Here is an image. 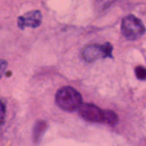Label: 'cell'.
<instances>
[{
    "mask_svg": "<svg viewBox=\"0 0 146 146\" xmlns=\"http://www.w3.org/2000/svg\"><path fill=\"white\" fill-rule=\"evenodd\" d=\"M57 106L64 111L74 112L78 110L83 103L82 96L75 88L64 86L58 90L55 96Z\"/></svg>",
    "mask_w": 146,
    "mask_h": 146,
    "instance_id": "1",
    "label": "cell"
},
{
    "mask_svg": "<svg viewBox=\"0 0 146 146\" xmlns=\"http://www.w3.org/2000/svg\"><path fill=\"white\" fill-rule=\"evenodd\" d=\"M121 33L128 40H136L145 32V27L140 19L134 15H129L122 19Z\"/></svg>",
    "mask_w": 146,
    "mask_h": 146,
    "instance_id": "2",
    "label": "cell"
},
{
    "mask_svg": "<svg viewBox=\"0 0 146 146\" xmlns=\"http://www.w3.org/2000/svg\"><path fill=\"white\" fill-rule=\"evenodd\" d=\"M113 46L109 42L99 45L92 44L86 46L82 50V57L87 62H93L98 59L113 57Z\"/></svg>",
    "mask_w": 146,
    "mask_h": 146,
    "instance_id": "3",
    "label": "cell"
},
{
    "mask_svg": "<svg viewBox=\"0 0 146 146\" xmlns=\"http://www.w3.org/2000/svg\"><path fill=\"white\" fill-rule=\"evenodd\" d=\"M78 113L83 119L93 123H104L105 110L91 103H82L78 110Z\"/></svg>",
    "mask_w": 146,
    "mask_h": 146,
    "instance_id": "4",
    "label": "cell"
},
{
    "mask_svg": "<svg viewBox=\"0 0 146 146\" xmlns=\"http://www.w3.org/2000/svg\"><path fill=\"white\" fill-rule=\"evenodd\" d=\"M42 15L39 10H32L18 18V27L21 29L25 28H36L41 24Z\"/></svg>",
    "mask_w": 146,
    "mask_h": 146,
    "instance_id": "5",
    "label": "cell"
},
{
    "mask_svg": "<svg viewBox=\"0 0 146 146\" xmlns=\"http://www.w3.org/2000/svg\"><path fill=\"white\" fill-rule=\"evenodd\" d=\"M118 122V117L115 112L109 110H105V121L104 123L110 125V126H115Z\"/></svg>",
    "mask_w": 146,
    "mask_h": 146,
    "instance_id": "6",
    "label": "cell"
},
{
    "mask_svg": "<svg viewBox=\"0 0 146 146\" xmlns=\"http://www.w3.org/2000/svg\"><path fill=\"white\" fill-rule=\"evenodd\" d=\"M135 75L139 80H146V69L142 66H138L135 68Z\"/></svg>",
    "mask_w": 146,
    "mask_h": 146,
    "instance_id": "7",
    "label": "cell"
},
{
    "mask_svg": "<svg viewBox=\"0 0 146 146\" xmlns=\"http://www.w3.org/2000/svg\"><path fill=\"white\" fill-rule=\"evenodd\" d=\"M6 116V108L3 102L0 100V127L4 124Z\"/></svg>",
    "mask_w": 146,
    "mask_h": 146,
    "instance_id": "8",
    "label": "cell"
},
{
    "mask_svg": "<svg viewBox=\"0 0 146 146\" xmlns=\"http://www.w3.org/2000/svg\"><path fill=\"white\" fill-rule=\"evenodd\" d=\"M45 122H43V121H40L36 123V126H35L36 129L35 130V134L36 133V136H35V138H38L40 134H41V131H43V128L45 127Z\"/></svg>",
    "mask_w": 146,
    "mask_h": 146,
    "instance_id": "9",
    "label": "cell"
},
{
    "mask_svg": "<svg viewBox=\"0 0 146 146\" xmlns=\"http://www.w3.org/2000/svg\"><path fill=\"white\" fill-rule=\"evenodd\" d=\"M7 68V62L4 59L0 58V79L5 75V72Z\"/></svg>",
    "mask_w": 146,
    "mask_h": 146,
    "instance_id": "10",
    "label": "cell"
}]
</instances>
